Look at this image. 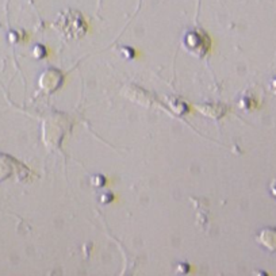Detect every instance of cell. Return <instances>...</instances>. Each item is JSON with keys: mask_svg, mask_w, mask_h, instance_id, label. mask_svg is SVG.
Instances as JSON below:
<instances>
[{"mask_svg": "<svg viewBox=\"0 0 276 276\" xmlns=\"http://www.w3.org/2000/svg\"><path fill=\"white\" fill-rule=\"evenodd\" d=\"M184 48L193 53L197 57H203L206 55L207 50L210 49V40L205 33L199 31V30H193V31H188L186 37H184Z\"/></svg>", "mask_w": 276, "mask_h": 276, "instance_id": "cell-1", "label": "cell"}, {"mask_svg": "<svg viewBox=\"0 0 276 276\" xmlns=\"http://www.w3.org/2000/svg\"><path fill=\"white\" fill-rule=\"evenodd\" d=\"M63 84V74L60 73L57 69H48L40 77V87L45 92H55L56 89L60 88Z\"/></svg>", "mask_w": 276, "mask_h": 276, "instance_id": "cell-2", "label": "cell"}, {"mask_svg": "<svg viewBox=\"0 0 276 276\" xmlns=\"http://www.w3.org/2000/svg\"><path fill=\"white\" fill-rule=\"evenodd\" d=\"M259 242L270 251L276 252V229H264L259 234Z\"/></svg>", "mask_w": 276, "mask_h": 276, "instance_id": "cell-3", "label": "cell"}, {"mask_svg": "<svg viewBox=\"0 0 276 276\" xmlns=\"http://www.w3.org/2000/svg\"><path fill=\"white\" fill-rule=\"evenodd\" d=\"M198 110L202 111L206 117H211V118H221L225 114L226 109L221 106V104H203V106H198Z\"/></svg>", "mask_w": 276, "mask_h": 276, "instance_id": "cell-4", "label": "cell"}, {"mask_svg": "<svg viewBox=\"0 0 276 276\" xmlns=\"http://www.w3.org/2000/svg\"><path fill=\"white\" fill-rule=\"evenodd\" d=\"M104 183H106V178L102 175H95L91 178V184L95 187H102V186H104Z\"/></svg>", "mask_w": 276, "mask_h": 276, "instance_id": "cell-5", "label": "cell"}, {"mask_svg": "<svg viewBox=\"0 0 276 276\" xmlns=\"http://www.w3.org/2000/svg\"><path fill=\"white\" fill-rule=\"evenodd\" d=\"M46 55V49L42 45H35L34 46V57L35 59H42Z\"/></svg>", "mask_w": 276, "mask_h": 276, "instance_id": "cell-6", "label": "cell"}, {"mask_svg": "<svg viewBox=\"0 0 276 276\" xmlns=\"http://www.w3.org/2000/svg\"><path fill=\"white\" fill-rule=\"evenodd\" d=\"M252 104H256V102H255L253 99L247 98V96H244V98L240 100V107H242V109H249Z\"/></svg>", "mask_w": 276, "mask_h": 276, "instance_id": "cell-7", "label": "cell"}, {"mask_svg": "<svg viewBox=\"0 0 276 276\" xmlns=\"http://www.w3.org/2000/svg\"><path fill=\"white\" fill-rule=\"evenodd\" d=\"M113 199H114L113 194L106 193V194H103L102 197H100V202H102V203H110L111 201H113Z\"/></svg>", "mask_w": 276, "mask_h": 276, "instance_id": "cell-8", "label": "cell"}, {"mask_svg": "<svg viewBox=\"0 0 276 276\" xmlns=\"http://www.w3.org/2000/svg\"><path fill=\"white\" fill-rule=\"evenodd\" d=\"M268 87H270V91H271V92H274V94L276 95V77H274V79L270 80V83H268Z\"/></svg>", "mask_w": 276, "mask_h": 276, "instance_id": "cell-9", "label": "cell"}, {"mask_svg": "<svg viewBox=\"0 0 276 276\" xmlns=\"http://www.w3.org/2000/svg\"><path fill=\"white\" fill-rule=\"evenodd\" d=\"M270 193L274 198H276V179H274L270 184Z\"/></svg>", "mask_w": 276, "mask_h": 276, "instance_id": "cell-10", "label": "cell"}]
</instances>
